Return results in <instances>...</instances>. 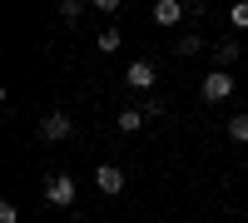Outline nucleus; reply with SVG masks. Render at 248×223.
<instances>
[{"instance_id":"nucleus-2","label":"nucleus","mask_w":248,"mask_h":223,"mask_svg":"<svg viewBox=\"0 0 248 223\" xmlns=\"http://www.w3.org/2000/svg\"><path fill=\"white\" fill-rule=\"evenodd\" d=\"M203 99H209V104H223V99H233V74H229V70L203 74Z\"/></svg>"},{"instance_id":"nucleus-5","label":"nucleus","mask_w":248,"mask_h":223,"mask_svg":"<svg viewBox=\"0 0 248 223\" xmlns=\"http://www.w3.org/2000/svg\"><path fill=\"white\" fill-rule=\"evenodd\" d=\"M124 79H129L134 89H149V85H154V65H149V59H134V65L124 70Z\"/></svg>"},{"instance_id":"nucleus-10","label":"nucleus","mask_w":248,"mask_h":223,"mask_svg":"<svg viewBox=\"0 0 248 223\" xmlns=\"http://www.w3.org/2000/svg\"><path fill=\"white\" fill-rule=\"evenodd\" d=\"M199 50H203V40H199V35H179V40H174V55H184V59L199 55Z\"/></svg>"},{"instance_id":"nucleus-11","label":"nucleus","mask_w":248,"mask_h":223,"mask_svg":"<svg viewBox=\"0 0 248 223\" xmlns=\"http://www.w3.org/2000/svg\"><path fill=\"white\" fill-rule=\"evenodd\" d=\"M214 55H218V70H229L233 59H238V40H223V45H218Z\"/></svg>"},{"instance_id":"nucleus-7","label":"nucleus","mask_w":248,"mask_h":223,"mask_svg":"<svg viewBox=\"0 0 248 223\" xmlns=\"http://www.w3.org/2000/svg\"><path fill=\"white\" fill-rule=\"evenodd\" d=\"M144 119H149V114L129 104V109H119V129H124V134H134V129H144Z\"/></svg>"},{"instance_id":"nucleus-14","label":"nucleus","mask_w":248,"mask_h":223,"mask_svg":"<svg viewBox=\"0 0 248 223\" xmlns=\"http://www.w3.org/2000/svg\"><path fill=\"white\" fill-rule=\"evenodd\" d=\"M90 5H94V10H105V15H114V10H119V0H90Z\"/></svg>"},{"instance_id":"nucleus-8","label":"nucleus","mask_w":248,"mask_h":223,"mask_svg":"<svg viewBox=\"0 0 248 223\" xmlns=\"http://www.w3.org/2000/svg\"><path fill=\"white\" fill-rule=\"evenodd\" d=\"M94 45H99V50H105V55H114V50L124 45V35H119V30L109 25V30H99V35H94Z\"/></svg>"},{"instance_id":"nucleus-1","label":"nucleus","mask_w":248,"mask_h":223,"mask_svg":"<svg viewBox=\"0 0 248 223\" xmlns=\"http://www.w3.org/2000/svg\"><path fill=\"white\" fill-rule=\"evenodd\" d=\"M70 134H75V119L65 109H50L40 119V139H45V144H60V139H70Z\"/></svg>"},{"instance_id":"nucleus-4","label":"nucleus","mask_w":248,"mask_h":223,"mask_svg":"<svg viewBox=\"0 0 248 223\" xmlns=\"http://www.w3.org/2000/svg\"><path fill=\"white\" fill-rule=\"evenodd\" d=\"M94 184H99V193H124V169H114V164H99Z\"/></svg>"},{"instance_id":"nucleus-9","label":"nucleus","mask_w":248,"mask_h":223,"mask_svg":"<svg viewBox=\"0 0 248 223\" xmlns=\"http://www.w3.org/2000/svg\"><path fill=\"white\" fill-rule=\"evenodd\" d=\"M229 139L233 144H248V114H229Z\"/></svg>"},{"instance_id":"nucleus-6","label":"nucleus","mask_w":248,"mask_h":223,"mask_svg":"<svg viewBox=\"0 0 248 223\" xmlns=\"http://www.w3.org/2000/svg\"><path fill=\"white\" fill-rule=\"evenodd\" d=\"M154 20L159 25H179L184 20V0H154Z\"/></svg>"},{"instance_id":"nucleus-15","label":"nucleus","mask_w":248,"mask_h":223,"mask_svg":"<svg viewBox=\"0 0 248 223\" xmlns=\"http://www.w3.org/2000/svg\"><path fill=\"white\" fill-rule=\"evenodd\" d=\"M20 213H15V204H0V223H15Z\"/></svg>"},{"instance_id":"nucleus-12","label":"nucleus","mask_w":248,"mask_h":223,"mask_svg":"<svg viewBox=\"0 0 248 223\" xmlns=\"http://www.w3.org/2000/svg\"><path fill=\"white\" fill-rule=\"evenodd\" d=\"M229 20L238 30H248V0H233V10H229Z\"/></svg>"},{"instance_id":"nucleus-13","label":"nucleus","mask_w":248,"mask_h":223,"mask_svg":"<svg viewBox=\"0 0 248 223\" xmlns=\"http://www.w3.org/2000/svg\"><path fill=\"white\" fill-rule=\"evenodd\" d=\"M60 15H65V20H79V15H85V0H60Z\"/></svg>"},{"instance_id":"nucleus-3","label":"nucleus","mask_w":248,"mask_h":223,"mask_svg":"<svg viewBox=\"0 0 248 223\" xmlns=\"http://www.w3.org/2000/svg\"><path fill=\"white\" fill-rule=\"evenodd\" d=\"M45 198H50L55 208H70V204H75V178H70V174H50V178H45Z\"/></svg>"}]
</instances>
